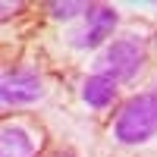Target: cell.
<instances>
[{
    "label": "cell",
    "mask_w": 157,
    "mask_h": 157,
    "mask_svg": "<svg viewBox=\"0 0 157 157\" xmlns=\"http://www.w3.org/2000/svg\"><path fill=\"white\" fill-rule=\"evenodd\" d=\"M154 135H157V94L129 98L113 123V138L123 145H141Z\"/></svg>",
    "instance_id": "obj_1"
},
{
    "label": "cell",
    "mask_w": 157,
    "mask_h": 157,
    "mask_svg": "<svg viewBox=\"0 0 157 157\" xmlns=\"http://www.w3.org/2000/svg\"><path fill=\"white\" fill-rule=\"evenodd\" d=\"M141 63H145V47H141L138 38H120V41H113L107 50L101 54L98 66L104 75L116 78V82H129L138 69Z\"/></svg>",
    "instance_id": "obj_2"
},
{
    "label": "cell",
    "mask_w": 157,
    "mask_h": 157,
    "mask_svg": "<svg viewBox=\"0 0 157 157\" xmlns=\"http://www.w3.org/2000/svg\"><path fill=\"white\" fill-rule=\"evenodd\" d=\"M44 94L41 78L29 69H6L0 78V101L6 107H25V104H35Z\"/></svg>",
    "instance_id": "obj_3"
},
{
    "label": "cell",
    "mask_w": 157,
    "mask_h": 157,
    "mask_svg": "<svg viewBox=\"0 0 157 157\" xmlns=\"http://www.w3.org/2000/svg\"><path fill=\"white\" fill-rule=\"evenodd\" d=\"M116 22H120V16H116L113 6H91L88 13V29L78 35V47H98L107 35H113Z\"/></svg>",
    "instance_id": "obj_4"
},
{
    "label": "cell",
    "mask_w": 157,
    "mask_h": 157,
    "mask_svg": "<svg viewBox=\"0 0 157 157\" xmlns=\"http://www.w3.org/2000/svg\"><path fill=\"white\" fill-rule=\"evenodd\" d=\"M82 98H85L88 107H94V110L110 107V104L116 101V78L104 75V72L88 75V78H85V85H82Z\"/></svg>",
    "instance_id": "obj_5"
},
{
    "label": "cell",
    "mask_w": 157,
    "mask_h": 157,
    "mask_svg": "<svg viewBox=\"0 0 157 157\" xmlns=\"http://www.w3.org/2000/svg\"><path fill=\"white\" fill-rule=\"evenodd\" d=\"M0 157H35V138L22 126H3V132H0Z\"/></svg>",
    "instance_id": "obj_6"
},
{
    "label": "cell",
    "mask_w": 157,
    "mask_h": 157,
    "mask_svg": "<svg viewBox=\"0 0 157 157\" xmlns=\"http://www.w3.org/2000/svg\"><path fill=\"white\" fill-rule=\"evenodd\" d=\"M47 10H50L54 19H72L78 13H91V3H85V0H57V3H50Z\"/></svg>",
    "instance_id": "obj_7"
},
{
    "label": "cell",
    "mask_w": 157,
    "mask_h": 157,
    "mask_svg": "<svg viewBox=\"0 0 157 157\" xmlns=\"http://www.w3.org/2000/svg\"><path fill=\"white\" fill-rule=\"evenodd\" d=\"M154 47H157V35H154Z\"/></svg>",
    "instance_id": "obj_8"
}]
</instances>
